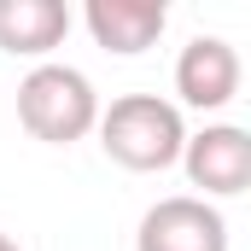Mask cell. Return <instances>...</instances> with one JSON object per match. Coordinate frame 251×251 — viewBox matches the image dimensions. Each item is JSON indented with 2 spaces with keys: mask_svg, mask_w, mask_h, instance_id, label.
Instances as JSON below:
<instances>
[{
  "mask_svg": "<svg viewBox=\"0 0 251 251\" xmlns=\"http://www.w3.org/2000/svg\"><path fill=\"white\" fill-rule=\"evenodd\" d=\"M176 94L199 111H222L240 94V53L222 35H193L176 59Z\"/></svg>",
  "mask_w": 251,
  "mask_h": 251,
  "instance_id": "cell-5",
  "label": "cell"
},
{
  "mask_svg": "<svg viewBox=\"0 0 251 251\" xmlns=\"http://www.w3.org/2000/svg\"><path fill=\"white\" fill-rule=\"evenodd\" d=\"M70 35V12L59 0H0V47L41 59Z\"/></svg>",
  "mask_w": 251,
  "mask_h": 251,
  "instance_id": "cell-7",
  "label": "cell"
},
{
  "mask_svg": "<svg viewBox=\"0 0 251 251\" xmlns=\"http://www.w3.org/2000/svg\"><path fill=\"white\" fill-rule=\"evenodd\" d=\"M0 251H18V246H12V240H6V234H0Z\"/></svg>",
  "mask_w": 251,
  "mask_h": 251,
  "instance_id": "cell-8",
  "label": "cell"
},
{
  "mask_svg": "<svg viewBox=\"0 0 251 251\" xmlns=\"http://www.w3.org/2000/svg\"><path fill=\"white\" fill-rule=\"evenodd\" d=\"M134 251H228V222H222L216 204L176 193V199H158L140 216Z\"/></svg>",
  "mask_w": 251,
  "mask_h": 251,
  "instance_id": "cell-3",
  "label": "cell"
},
{
  "mask_svg": "<svg viewBox=\"0 0 251 251\" xmlns=\"http://www.w3.org/2000/svg\"><path fill=\"white\" fill-rule=\"evenodd\" d=\"M181 164H187L193 187L216 193V199H234V193H246V181H251V134L234 128V123H216V128H204V134H187Z\"/></svg>",
  "mask_w": 251,
  "mask_h": 251,
  "instance_id": "cell-4",
  "label": "cell"
},
{
  "mask_svg": "<svg viewBox=\"0 0 251 251\" xmlns=\"http://www.w3.org/2000/svg\"><path fill=\"white\" fill-rule=\"evenodd\" d=\"M170 24L164 0H88V29L111 53H146Z\"/></svg>",
  "mask_w": 251,
  "mask_h": 251,
  "instance_id": "cell-6",
  "label": "cell"
},
{
  "mask_svg": "<svg viewBox=\"0 0 251 251\" xmlns=\"http://www.w3.org/2000/svg\"><path fill=\"white\" fill-rule=\"evenodd\" d=\"M100 146L105 158H117L123 170H170L187 146V128H181V111L158 94H123L100 111Z\"/></svg>",
  "mask_w": 251,
  "mask_h": 251,
  "instance_id": "cell-1",
  "label": "cell"
},
{
  "mask_svg": "<svg viewBox=\"0 0 251 251\" xmlns=\"http://www.w3.org/2000/svg\"><path fill=\"white\" fill-rule=\"evenodd\" d=\"M18 123L47 146H70L100 123V94L76 64H35L18 82Z\"/></svg>",
  "mask_w": 251,
  "mask_h": 251,
  "instance_id": "cell-2",
  "label": "cell"
}]
</instances>
